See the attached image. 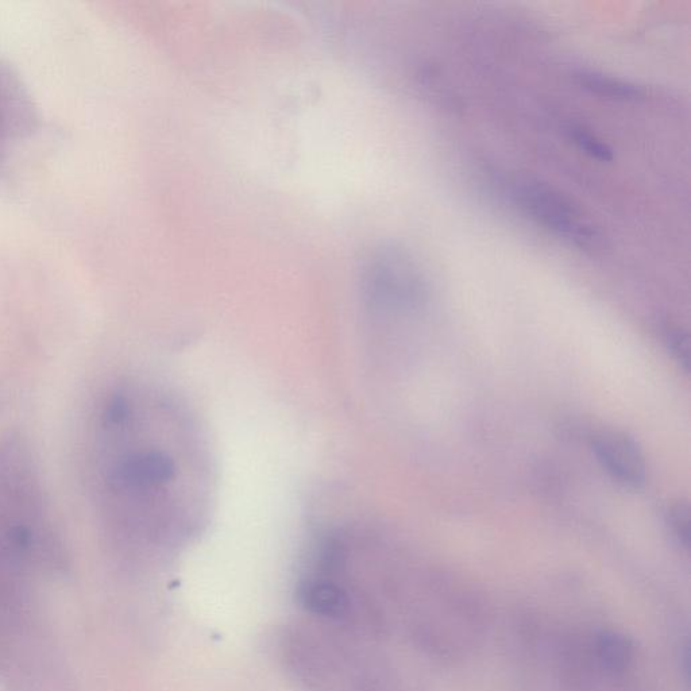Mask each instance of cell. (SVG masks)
Masks as SVG:
<instances>
[{"mask_svg": "<svg viewBox=\"0 0 691 691\" xmlns=\"http://www.w3.org/2000/svg\"><path fill=\"white\" fill-rule=\"evenodd\" d=\"M666 524L670 534L677 540L679 546L690 547V509L689 505L678 503L671 505L666 512Z\"/></svg>", "mask_w": 691, "mask_h": 691, "instance_id": "cell-9", "label": "cell"}, {"mask_svg": "<svg viewBox=\"0 0 691 691\" xmlns=\"http://www.w3.org/2000/svg\"><path fill=\"white\" fill-rule=\"evenodd\" d=\"M107 419L121 443L111 484L126 524L153 542L191 538L215 494L214 458L198 419L164 392L119 396Z\"/></svg>", "mask_w": 691, "mask_h": 691, "instance_id": "cell-1", "label": "cell"}, {"mask_svg": "<svg viewBox=\"0 0 691 691\" xmlns=\"http://www.w3.org/2000/svg\"><path fill=\"white\" fill-rule=\"evenodd\" d=\"M569 135L574 144L578 146L582 152L588 154L598 161L609 162L613 160V150L611 146L598 138L597 135L590 133L581 126H571Z\"/></svg>", "mask_w": 691, "mask_h": 691, "instance_id": "cell-8", "label": "cell"}, {"mask_svg": "<svg viewBox=\"0 0 691 691\" xmlns=\"http://www.w3.org/2000/svg\"><path fill=\"white\" fill-rule=\"evenodd\" d=\"M426 299L427 284L418 266L401 250H386L366 283V304L372 315L411 312Z\"/></svg>", "mask_w": 691, "mask_h": 691, "instance_id": "cell-2", "label": "cell"}, {"mask_svg": "<svg viewBox=\"0 0 691 691\" xmlns=\"http://www.w3.org/2000/svg\"><path fill=\"white\" fill-rule=\"evenodd\" d=\"M297 598L312 615L328 619L342 617L350 605L346 590L327 575H316L301 582Z\"/></svg>", "mask_w": 691, "mask_h": 691, "instance_id": "cell-5", "label": "cell"}, {"mask_svg": "<svg viewBox=\"0 0 691 691\" xmlns=\"http://www.w3.org/2000/svg\"><path fill=\"white\" fill-rule=\"evenodd\" d=\"M593 450L609 476L625 488L640 489L646 484V458L631 436L617 430L598 432Z\"/></svg>", "mask_w": 691, "mask_h": 691, "instance_id": "cell-4", "label": "cell"}, {"mask_svg": "<svg viewBox=\"0 0 691 691\" xmlns=\"http://www.w3.org/2000/svg\"><path fill=\"white\" fill-rule=\"evenodd\" d=\"M597 655L604 669L623 673L631 665L633 644L621 633L604 632L597 640Z\"/></svg>", "mask_w": 691, "mask_h": 691, "instance_id": "cell-7", "label": "cell"}, {"mask_svg": "<svg viewBox=\"0 0 691 691\" xmlns=\"http://www.w3.org/2000/svg\"><path fill=\"white\" fill-rule=\"evenodd\" d=\"M665 339L670 353L677 359L678 364H681L685 370L689 369L690 346L687 334L683 333L681 328L670 327L669 330L666 331Z\"/></svg>", "mask_w": 691, "mask_h": 691, "instance_id": "cell-10", "label": "cell"}, {"mask_svg": "<svg viewBox=\"0 0 691 691\" xmlns=\"http://www.w3.org/2000/svg\"><path fill=\"white\" fill-rule=\"evenodd\" d=\"M579 86L592 94L616 100H635L642 98L643 90L636 84L616 79V77L602 75L592 71L575 73Z\"/></svg>", "mask_w": 691, "mask_h": 691, "instance_id": "cell-6", "label": "cell"}, {"mask_svg": "<svg viewBox=\"0 0 691 691\" xmlns=\"http://www.w3.org/2000/svg\"><path fill=\"white\" fill-rule=\"evenodd\" d=\"M517 204L525 214L558 237L581 247L597 249L601 235L567 196L540 181L525 180L515 188Z\"/></svg>", "mask_w": 691, "mask_h": 691, "instance_id": "cell-3", "label": "cell"}]
</instances>
